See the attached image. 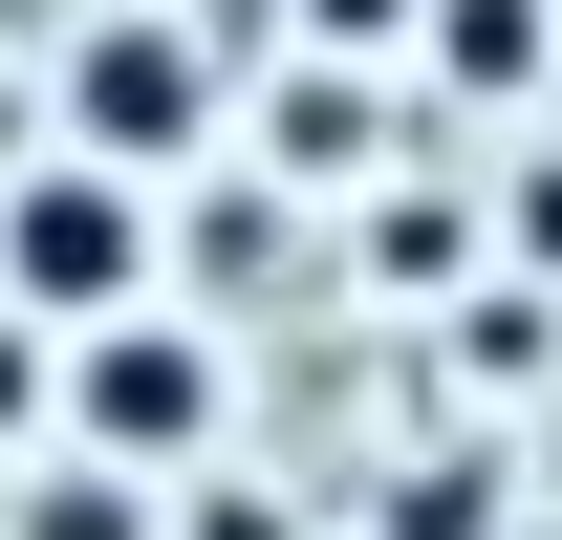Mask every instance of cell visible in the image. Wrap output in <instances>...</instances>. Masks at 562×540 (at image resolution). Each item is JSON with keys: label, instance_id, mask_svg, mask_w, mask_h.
Listing matches in <instances>:
<instances>
[{"label": "cell", "instance_id": "obj_1", "mask_svg": "<svg viewBox=\"0 0 562 540\" xmlns=\"http://www.w3.org/2000/svg\"><path fill=\"white\" fill-rule=\"evenodd\" d=\"M44 432L109 475H195L216 432H238V346L151 281V303H87V325H44Z\"/></svg>", "mask_w": 562, "mask_h": 540}, {"label": "cell", "instance_id": "obj_2", "mask_svg": "<svg viewBox=\"0 0 562 540\" xmlns=\"http://www.w3.org/2000/svg\"><path fill=\"white\" fill-rule=\"evenodd\" d=\"M151 281H173V195H151V173H109V151H22V173H0V303H22V325H87V303H151Z\"/></svg>", "mask_w": 562, "mask_h": 540}, {"label": "cell", "instance_id": "obj_3", "mask_svg": "<svg viewBox=\"0 0 562 540\" xmlns=\"http://www.w3.org/2000/svg\"><path fill=\"white\" fill-rule=\"evenodd\" d=\"M44 109H66V151H109V173H151V195H173V173L238 131V66H216L173 0H109V22L66 44V87H44Z\"/></svg>", "mask_w": 562, "mask_h": 540}, {"label": "cell", "instance_id": "obj_4", "mask_svg": "<svg viewBox=\"0 0 562 540\" xmlns=\"http://www.w3.org/2000/svg\"><path fill=\"white\" fill-rule=\"evenodd\" d=\"M151 519H173V475H109V454H66V432L0 454V540H151Z\"/></svg>", "mask_w": 562, "mask_h": 540}, {"label": "cell", "instance_id": "obj_5", "mask_svg": "<svg viewBox=\"0 0 562 540\" xmlns=\"http://www.w3.org/2000/svg\"><path fill=\"white\" fill-rule=\"evenodd\" d=\"M390 44H412L432 87H476V109H519V87H541V0H412Z\"/></svg>", "mask_w": 562, "mask_h": 540}, {"label": "cell", "instance_id": "obj_6", "mask_svg": "<svg viewBox=\"0 0 562 540\" xmlns=\"http://www.w3.org/2000/svg\"><path fill=\"white\" fill-rule=\"evenodd\" d=\"M497 238H519V281H541V303H562V131L519 151V173H497Z\"/></svg>", "mask_w": 562, "mask_h": 540}, {"label": "cell", "instance_id": "obj_7", "mask_svg": "<svg viewBox=\"0 0 562 540\" xmlns=\"http://www.w3.org/2000/svg\"><path fill=\"white\" fill-rule=\"evenodd\" d=\"M260 151H303V173H347V151H368V87H281V109H260Z\"/></svg>", "mask_w": 562, "mask_h": 540}, {"label": "cell", "instance_id": "obj_8", "mask_svg": "<svg viewBox=\"0 0 562 540\" xmlns=\"http://www.w3.org/2000/svg\"><path fill=\"white\" fill-rule=\"evenodd\" d=\"M390 540H497V497H476V454H432L412 497H390Z\"/></svg>", "mask_w": 562, "mask_h": 540}, {"label": "cell", "instance_id": "obj_9", "mask_svg": "<svg viewBox=\"0 0 562 540\" xmlns=\"http://www.w3.org/2000/svg\"><path fill=\"white\" fill-rule=\"evenodd\" d=\"M0 454H44V325L0 303Z\"/></svg>", "mask_w": 562, "mask_h": 540}, {"label": "cell", "instance_id": "obj_10", "mask_svg": "<svg viewBox=\"0 0 562 540\" xmlns=\"http://www.w3.org/2000/svg\"><path fill=\"white\" fill-rule=\"evenodd\" d=\"M303 22H347V44H390V22H412V0H303Z\"/></svg>", "mask_w": 562, "mask_h": 540}]
</instances>
